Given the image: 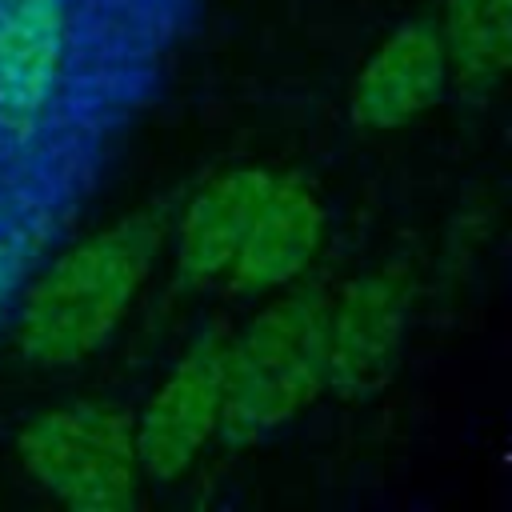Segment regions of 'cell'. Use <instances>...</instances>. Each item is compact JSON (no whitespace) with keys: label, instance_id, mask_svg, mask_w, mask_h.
Segmentation results:
<instances>
[{"label":"cell","instance_id":"6da1fadb","mask_svg":"<svg viewBox=\"0 0 512 512\" xmlns=\"http://www.w3.org/2000/svg\"><path fill=\"white\" fill-rule=\"evenodd\" d=\"M160 244V216L140 212L56 256L32 280L16 312V344L24 360L60 368L96 352L144 288Z\"/></svg>","mask_w":512,"mask_h":512},{"label":"cell","instance_id":"7a4b0ae2","mask_svg":"<svg viewBox=\"0 0 512 512\" xmlns=\"http://www.w3.org/2000/svg\"><path fill=\"white\" fill-rule=\"evenodd\" d=\"M328 304L332 296L316 284H292L228 340L224 444L244 448L276 432L328 388Z\"/></svg>","mask_w":512,"mask_h":512},{"label":"cell","instance_id":"3957f363","mask_svg":"<svg viewBox=\"0 0 512 512\" xmlns=\"http://www.w3.org/2000/svg\"><path fill=\"white\" fill-rule=\"evenodd\" d=\"M24 472L64 508L120 512L140 492L132 412L108 400H68L24 424L16 440Z\"/></svg>","mask_w":512,"mask_h":512},{"label":"cell","instance_id":"277c9868","mask_svg":"<svg viewBox=\"0 0 512 512\" xmlns=\"http://www.w3.org/2000/svg\"><path fill=\"white\" fill-rule=\"evenodd\" d=\"M224 356H228L224 332L212 328L196 336L184 348V356L172 364V372L156 384L140 416H132L136 456L148 480H176L220 436Z\"/></svg>","mask_w":512,"mask_h":512},{"label":"cell","instance_id":"5b68a950","mask_svg":"<svg viewBox=\"0 0 512 512\" xmlns=\"http://www.w3.org/2000/svg\"><path fill=\"white\" fill-rule=\"evenodd\" d=\"M412 272L404 264H384L352 280L328 304V388L340 396H364L392 372L408 308Z\"/></svg>","mask_w":512,"mask_h":512},{"label":"cell","instance_id":"8992f818","mask_svg":"<svg viewBox=\"0 0 512 512\" xmlns=\"http://www.w3.org/2000/svg\"><path fill=\"white\" fill-rule=\"evenodd\" d=\"M324 244V208L296 176H276L260 212L252 216L224 284L236 296H264L304 280Z\"/></svg>","mask_w":512,"mask_h":512},{"label":"cell","instance_id":"52a82bcc","mask_svg":"<svg viewBox=\"0 0 512 512\" xmlns=\"http://www.w3.org/2000/svg\"><path fill=\"white\" fill-rule=\"evenodd\" d=\"M448 84L440 28L428 20L400 24L360 68L352 84V116L360 128L388 132L428 112Z\"/></svg>","mask_w":512,"mask_h":512},{"label":"cell","instance_id":"ba28073f","mask_svg":"<svg viewBox=\"0 0 512 512\" xmlns=\"http://www.w3.org/2000/svg\"><path fill=\"white\" fill-rule=\"evenodd\" d=\"M64 68V0H0V120L36 132Z\"/></svg>","mask_w":512,"mask_h":512},{"label":"cell","instance_id":"9c48e42d","mask_svg":"<svg viewBox=\"0 0 512 512\" xmlns=\"http://www.w3.org/2000/svg\"><path fill=\"white\" fill-rule=\"evenodd\" d=\"M272 180L276 172L268 168H232L192 196L188 212L176 224V268L188 284L224 280Z\"/></svg>","mask_w":512,"mask_h":512},{"label":"cell","instance_id":"30bf717a","mask_svg":"<svg viewBox=\"0 0 512 512\" xmlns=\"http://www.w3.org/2000/svg\"><path fill=\"white\" fill-rule=\"evenodd\" d=\"M440 40L448 80L468 100L492 96L512 60V0H448Z\"/></svg>","mask_w":512,"mask_h":512},{"label":"cell","instance_id":"8fae6325","mask_svg":"<svg viewBox=\"0 0 512 512\" xmlns=\"http://www.w3.org/2000/svg\"><path fill=\"white\" fill-rule=\"evenodd\" d=\"M36 252H40V232L36 228L16 224V228L0 232V316L16 300V292H20L24 276H28V264L36 260Z\"/></svg>","mask_w":512,"mask_h":512}]
</instances>
